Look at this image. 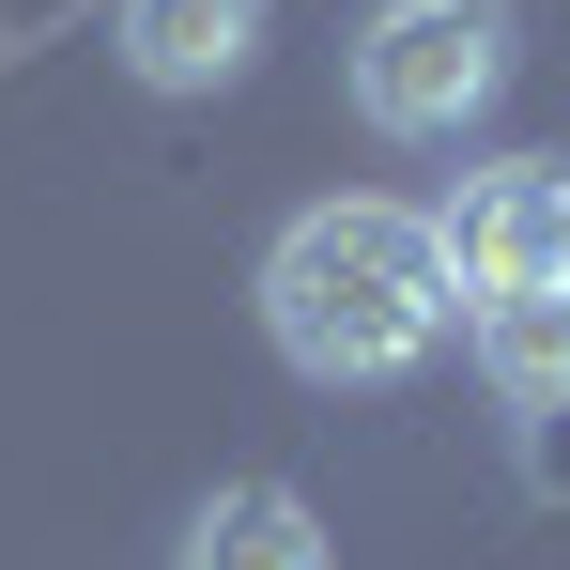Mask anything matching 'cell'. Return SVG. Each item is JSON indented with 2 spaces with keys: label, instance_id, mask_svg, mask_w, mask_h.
I'll return each mask as SVG.
<instances>
[{
  "label": "cell",
  "instance_id": "obj_1",
  "mask_svg": "<svg viewBox=\"0 0 570 570\" xmlns=\"http://www.w3.org/2000/svg\"><path fill=\"white\" fill-rule=\"evenodd\" d=\"M448 324H463V293L416 200H308L263 247V340L308 385H401Z\"/></svg>",
  "mask_w": 570,
  "mask_h": 570
},
{
  "label": "cell",
  "instance_id": "obj_2",
  "mask_svg": "<svg viewBox=\"0 0 570 570\" xmlns=\"http://www.w3.org/2000/svg\"><path fill=\"white\" fill-rule=\"evenodd\" d=\"M509 62H524V31H509V0H371V31H355V124L371 139H463V124H493V94H509Z\"/></svg>",
  "mask_w": 570,
  "mask_h": 570
},
{
  "label": "cell",
  "instance_id": "obj_3",
  "mask_svg": "<svg viewBox=\"0 0 570 570\" xmlns=\"http://www.w3.org/2000/svg\"><path fill=\"white\" fill-rule=\"evenodd\" d=\"M432 247H448V293L493 308V293L556 278V170L540 155H509V170H463V186L432 200Z\"/></svg>",
  "mask_w": 570,
  "mask_h": 570
},
{
  "label": "cell",
  "instance_id": "obj_4",
  "mask_svg": "<svg viewBox=\"0 0 570 570\" xmlns=\"http://www.w3.org/2000/svg\"><path fill=\"white\" fill-rule=\"evenodd\" d=\"M108 47L139 94H232L263 62V0H108Z\"/></svg>",
  "mask_w": 570,
  "mask_h": 570
},
{
  "label": "cell",
  "instance_id": "obj_5",
  "mask_svg": "<svg viewBox=\"0 0 570 570\" xmlns=\"http://www.w3.org/2000/svg\"><path fill=\"white\" fill-rule=\"evenodd\" d=\"M170 570H340V540H324V509H308V493L232 478V493H200V509H186Z\"/></svg>",
  "mask_w": 570,
  "mask_h": 570
},
{
  "label": "cell",
  "instance_id": "obj_6",
  "mask_svg": "<svg viewBox=\"0 0 570 570\" xmlns=\"http://www.w3.org/2000/svg\"><path fill=\"white\" fill-rule=\"evenodd\" d=\"M463 340H478V385L509 416H570V278H524L493 308H463Z\"/></svg>",
  "mask_w": 570,
  "mask_h": 570
},
{
  "label": "cell",
  "instance_id": "obj_7",
  "mask_svg": "<svg viewBox=\"0 0 570 570\" xmlns=\"http://www.w3.org/2000/svg\"><path fill=\"white\" fill-rule=\"evenodd\" d=\"M540 170H556V278H570V155H540Z\"/></svg>",
  "mask_w": 570,
  "mask_h": 570
}]
</instances>
